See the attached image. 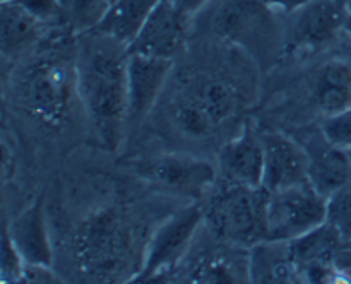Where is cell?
Returning a JSON list of instances; mask_svg holds the SVG:
<instances>
[{
  "instance_id": "obj_18",
  "label": "cell",
  "mask_w": 351,
  "mask_h": 284,
  "mask_svg": "<svg viewBox=\"0 0 351 284\" xmlns=\"http://www.w3.org/2000/svg\"><path fill=\"white\" fill-rule=\"evenodd\" d=\"M161 0H115L95 31L129 47Z\"/></svg>"
},
{
  "instance_id": "obj_1",
  "label": "cell",
  "mask_w": 351,
  "mask_h": 284,
  "mask_svg": "<svg viewBox=\"0 0 351 284\" xmlns=\"http://www.w3.org/2000/svg\"><path fill=\"white\" fill-rule=\"evenodd\" d=\"M125 44L106 34L86 33L75 60L77 96L99 142L115 151L122 142L127 122Z\"/></svg>"
},
{
  "instance_id": "obj_11",
  "label": "cell",
  "mask_w": 351,
  "mask_h": 284,
  "mask_svg": "<svg viewBox=\"0 0 351 284\" xmlns=\"http://www.w3.org/2000/svg\"><path fill=\"white\" fill-rule=\"evenodd\" d=\"M185 19L171 0H161L132 43L129 53L156 58H171L182 50L185 41Z\"/></svg>"
},
{
  "instance_id": "obj_26",
  "label": "cell",
  "mask_w": 351,
  "mask_h": 284,
  "mask_svg": "<svg viewBox=\"0 0 351 284\" xmlns=\"http://www.w3.org/2000/svg\"><path fill=\"white\" fill-rule=\"evenodd\" d=\"M24 267H26V263H24L23 257L17 252L16 246H14L9 233L3 231L0 281H2V283H21V281H23Z\"/></svg>"
},
{
  "instance_id": "obj_7",
  "label": "cell",
  "mask_w": 351,
  "mask_h": 284,
  "mask_svg": "<svg viewBox=\"0 0 351 284\" xmlns=\"http://www.w3.org/2000/svg\"><path fill=\"white\" fill-rule=\"evenodd\" d=\"M350 0H311L287 14L285 51H317L328 47L343 29Z\"/></svg>"
},
{
  "instance_id": "obj_10",
  "label": "cell",
  "mask_w": 351,
  "mask_h": 284,
  "mask_svg": "<svg viewBox=\"0 0 351 284\" xmlns=\"http://www.w3.org/2000/svg\"><path fill=\"white\" fill-rule=\"evenodd\" d=\"M171 58L129 53L127 58V122L139 123L156 103L168 74Z\"/></svg>"
},
{
  "instance_id": "obj_2",
  "label": "cell",
  "mask_w": 351,
  "mask_h": 284,
  "mask_svg": "<svg viewBox=\"0 0 351 284\" xmlns=\"http://www.w3.org/2000/svg\"><path fill=\"white\" fill-rule=\"evenodd\" d=\"M274 12L266 0H216L209 27L218 38L264 64L273 60L280 48L285 50V31Z\"/></svg>"
},
{
  "instance_id": "obj_13",
  "label": "cell",
  "mask_w": 351,
  "mask_h": 284,
  "mask_svg": "<svg viewBox=\"0 0 351 284\" xmlns=\"http://www.w3.org/2000/svg\"><path fill=\"white\" fill-rule=\"evenodd\" d=\"M302 146L308 157V181L326 198L351 180V163L345 149L329 142L319 129L305 137Z\"/></svg>"
},
{
  "instance_id": "obj_19",
  "label": "cell",
  "mask_w": 351,
  "mask_h": 284,
  "mask_svg": "<svg viewBox=\"0 0 351 284\" xmlns=\"http://www.w3.org/2000/svg\"><path fill=\"white\" fill-rule=\"evenodd\" d=\"M297 269L288 242H263L254 245L250 253V277L257 283H288Z\"/></svg>"
},
{
  "instance_id": "obj_9",
  "label": "cell",
  "mask_w": 351,
  "mask_h": 284,
  "mask_svg": "<svg viewBox=\"0 0 351 284\" xmlns=\"http://www.w3.org/2000/svg\"><path fill=\"white\" fill-rule=\"evenodd\" d=\"M264 177L267 192L285 190L308 181V157L302 142L281 132H263Z\"/></svg>"
},
{
  "instance_id": "obj_30",
  "label": "cell",
  "mask_w": 351,
  "mask_h": 284,
  "mask_svg": "<svg viewBox=\"0 0 351 284\" xmlns=\"http://www.w3.org/2000/svg\"><path fill=\"white\" fill-rule=\"evenodd\" d=\"M345 31L346 34H348L350 36V40H351V2H350V5H348V14H346V21H345Z\"/></svg>"
},
{
  "instance_id": "obj_6",
  "label": "cell",
  "mask_w": 351,
  "mask_h": 284,
  "mask_svg": "<svg viewBox=\"0 0 351 284\" xmlns=\"http://www.w3.org/2000/svg\"><path fill=\"white\" fill-rule=\"evenodd\" d=\"M328 219V198L311 181L269 192L266 211V242H291Z\"/></svg>"
},
{
  "instance_id": "obj_17",
  "label": "cell",
  "mask_w": 351,
  "mask_h": 284,
  "mask_svg": "<svg viewBox=\"0 0 351 284\" xmlns=\"http://www.w3.org/2000/svg\"><path fill=\"white\" fill-rule=\"evenodd\" d=\"M314 103L329 116L351 106V65L345 60L326 62L314 79Z\"/></svg>"
},
{
  "instance_id": "obj_28",
  "label": "cell",
  "mask_w": 351,
  "mask_h": 284,
  "mask_svg": "<svg viewBox=\"0 0 351 284\" xmlns=\"http://www.w3.org/2000/svg\"><path fill=\"white\" fill-rule=\"evenodd\" d=\"M171 2L177 7L178 12H180L185 19H189V17H192L194 14H197L202 7L208 5L211 0H171Z\"/></svg>"
},
{
  "instance_id": "obj_5",
  "label": "cell",
  "mask_w": 351,
  "mask_h": 284,
  "mask_svg": "<svg viewBox=\"0 0 351 284\" xmlns=\"http://www.w3.org/2000/svg\"><path fill=\"white\" fill-rule=\"evenodd\" d=\"M77 92L75 65L47 58L27 68L23 82V101L27 112L48 127H58L72 109V96Z\"/></svg>"
},
{
  "instance_id": "obj_29",
  "label": "cell",
  "mask_w": 351,
  "mask_h": 284,
  "mask_svg": "<svg viewBox=\"0 0 351 284\" xmlns=\"http://www.w3.org/2000/svg\"><path fill=\"white\" fill-rule=\"evenodd\" d=\"M266 2L269 3L274 10H281V12L285 14H290L293 12V10L300 9L302 5H305V3L311 2V0H266Z\"/></svg>"
},
{
  "instance_id": "obj_33",
  "label": "cell",
  "mask_w": 351,
  "mask_h": 284,
  "mask_svg": "<svg viewBox=\"0 0 351 284\" xmlns=\"http://www.w3.org/2000/svg\"><path fill=\"white\" fill-rule=\"evenodd\" d=\"M350 2H351V0H350Z\"/></svg>"
},
{
  "instance_id": "obj_14",
  "label": "cell",
  "mask_w": 351,
  "mask_h": 284,
  "mask_svg": "<svg viewBox=\"0 0 351 284\" xmlns=\"http://www.w3.org/2000/svg\"><path fill=\"white\" fill-rule=\"evenodd\" d=\"M219 164L232 183L263 187L264 146L263 137L245 125L242 132L225 144L219 154Z\"/></svg>"
},
{
  "instance_id": "obj_12",
  "label": "cell",
  "mask_w": 351,
  "mask_h": 284,
  "mask_svg": "<svg viewBox=\"0 0 351 284\" xmlns=\"http://www.w3.org/2000/svg\"><path fill=\"white\" fill-rule=\"evenodd\" d=\"M151 177L168 190L201 197L216 178L211 163L189 154H163L151 163Z\"/></svg>"
},
{
  "instance_id": "obj_32",
  "label": "cell",
  "mask_w": 351,
  "mask_h": 284,
  "mask_svg": "<svg viewBox=\"0 0 351 284\" xmlns=\"http://www.w3.org/2000/svg\"><path fill=\"white\" fill-rule=\"evenodd\" d=\"M110 2H115V0H110Z\"/></svg>"
},
{
  "instance_id": "obj_25",
  "label": "cell",
  "mask_w": 351,
  "mask_h": 284,
  "mask_svg": "<svg viewBox=\"0 0 351 284\" xmlns=\"http://www.w3.org/2000/svg\"><path fill=\"white\" fill-rule=\"evenodd\" d=\"M321 132L326 139L339 149H351V106L335 115L324 116L321 123Z\"/></svg>"
},
{
  "instance_id": "obj_4",
  "label": "cell",
  "mask_w": 351,
  "mask_h": 284,
  "mask_svg": "<svg viewBox=\"0 0 351 284\" xmlns=\"http://www.w3.org/2000/svg\"><path fill=\"white\" fill-rule=\"evenodd\" d=\"M129 252V228L115 209H106L89 218L75 236L79 266L93 277L117 276L127 263Z\"/></svg>"
},
{
  "instance_id": "obj_23",
  "label": "cell",
  "mask_w": 351,
  "mask_h": 284,
  "mask_svg": "<svg viewBox=\"0 0 351 284\" xmlns=\"http://www.w3.org/2000/svg\"><path fill=\"white\" fill-rule=\"evenodd\" d=\"M110 0H60V17L75 33H91L108 12Z\"/></svg>"
},
{
  "instance_id": "obj_16",
  "label": "cell",
  "mask_w": 351,
  "mask_h": 284,
  "mask_svg": "<svg viewBox=\"0 0 351 284\" xmlns=\"http://www.w3.org/2000/svg\"><path fill=\"white\" fill-rule=\"evenodd\" d=\"M245 246H232L206 253L191 270L194 283H245L250 281V255L242 252Z\"/></svg>"
},
{
  "instance_id": "obj_24",
  "label": "cell",
  "mask_w": 351,
  "mask_h": 284,
  "mask_svg": "<svg viewBox=\"0 0 351 284\" xmlns=\"http://www.w3.org/2000/svg\"><path fill=\"white\" fill-rule=\"evenodd\" d=\"M335 226L341 238L351 240V180L328 197V219Z\"/></svg>"
},
{
  "instance_id": "obj_31",
  "label": "cell",
  "mask_w": 351,
  "mask_h": 284,
  "mask_svg": "<svg viewBox=\"0 0 351 284\" xmlns=\"http://www.w3.org/2000/svg\"><path fill=\"white\" fill-rule=\"evenodd\" d=\"M346 154H348V157H350V163H351V149L346 151Z\"/></svg>"
},
{
  "instance_id": "obj_21",
  "label": "cell",
  "mask_w": 351,
  "mask_h": 284,
  "mask_svg": "<svg viewBox=\"0 0 351 284\" xmlns=\"http://www.w3.org/2000/svg\"><path fill=\"white\" fill-rule=\"evenodd\" d=\"M341 243H345V240L341 238L338 229L326 221L312 231L288 242V246L295 263L304 267L314 262H329Z\"/></svg>"
},
{
  "instance_id": "obj_22",
  "label": "cell",
  "mask_w": 351,
  "mask_h": 284,
  "mask_svg": "<svg viewBox=\"0 0 351 284\" xmlns=\"http://www.w3.org/2000/svg\"><path fill=\"white\" fill-rule=\"evenodd\" d=\"M187 92L208 112L216 127L223 125L235 113L239 103L232 86L215 79L197 82L195 88H191Z\"/></svg>"
},
{
  "instance_id": "obj_8",
  "label": "cell",
  "mask_w": 351,
  "mask_h": 284,
  "mask_svg": "<svg viewBox=\"0 0 351 284\" xmlns=\"http://www.w3.org/2000/svg\"><path fill=\"white\" fill-rule=\"evenodd\" d=\"M204 219V211L197 205H189L175 212L151 236L144 252L143 266L134 276V283H147L167 272L180 262L187 253L199 226Z\"/></svg>"
},
{
  "instance_id": "obj_20",
  "label": "cell",
  "mask_w": 351,
  "mask_h": 284,
  "mask_svg": "<svg viewBox=\"0 0 351 284\" xmlns=\"http://www.w3.org/2000/svg\"><path fill=\"white\" fill-rule=\"evenodd\" d=\"M41 21L31 16L19 3L2 0L0 5V40L5 53H16L33 43L40 34Z\"/></svg>"
},
{
  "instance_id": "obj_3",
  "label": "cell",
  "mask_w": 351,
  "mask_h": 284,
  "mask_svg": "<svg viewBox=\"0 0 351 284\" xmlns=\"http://www.w3.org/2000/svg\"><path fill=\"white\" fill-rule=\"evenodd\" d=\"M267 198L269 192L264 187L232 183L213 198L204 219L225 242L254 246L267 240Z\"/></svg>"
},
{
  "instance_id": "obj_27",
  "label": "cell",
  "mask_w": 351,
  "mask_h": 284,
  "mask_svg": "<svg viewBox=\"0 0 351 284\" xmlns=\"http://www.w3.org/2000/svg\"><path fill=\"white\" fill-rule=\"evenodd\" d=\"M41 23L60 17V0H12Z\"/></svg>"
},
{
  "instance_id": "obj_15",
  "label": "cell",
  "mask_w": 351,
  "mask_h": 284,
  "mask_svg": "<svg viewBox=\"0 0 351 284\" xmlns=\"http://www.w3.org/2000/svg\"><path fill=\"white\" fill-rule=\"evenodd\" d=\"M12 240L14 246L23 257L24 263L38 267H51L53 252H51L50 236L45 222L43 198H36L29 207L24 209L12 222L5 228Z\"/></svg>"
}]
</instances>
